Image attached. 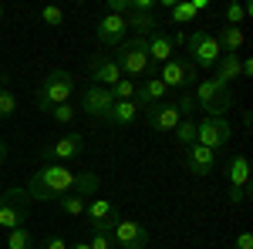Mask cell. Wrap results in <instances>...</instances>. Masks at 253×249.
I'll list each match as a JSON object with an SVG mask.
<instances>
[{"label": "cell", "instance_id": "9c48e42d", "mask_svg": "<svg viewBox=\"0 0 253 249\" xmlns=\"http://www.w3.org/2000/svg\"><path fill=\"white\" fill-rule=\"evenodd\" d=\"M112 239H115V249H145L152 232L138 219H118L115 229H112Z\"/></svg>", "mask_w": 253, "mask_h": 249}, {"label": "cell", "instance_id": "30bf717a", "mask_svg": "<svg viewBox=\"0 0 253 249\" xmlns=\"http://www.w3.org/2000/svg\"><path fill=\"white\" fill-rule=\"evenodd\" d=\"M84 215H88V222H91V229L98 232H112L115 229V222L122 219V209H118L115 202H108V199H88V206H84Z\"/></svg>", "mask_w": 253, "mask_h": 249}, {"label": "cell", "instance_id": "3957f363", "mask_svg": "<svg viewBox=\"0 0 253 249\" xmlns=\"http://www.w3.org/2000/svg\"><path fill=\"white\" fill-rule=\"evenodd\" d=\"M118 71L122 77H128V81H135V77H149L152 74V61H149V47H145V40L142 37H128L122 40L115 47V58Z\"/></svg>", "mask_w": 253, "mask_h": 249}, {"label": "cell", "instance_id": "44dd1931", "mask_svg": "<svg viewBox=\"0 0 253 249\" xmlns=\"http://www.w3.org/2000/svg\"><path fill=\"white\" fill-rule=\"evenodd\" d=\"M213 71H216L213 77H216V81H223V84L240 81V77H243V58H240V54H223Z\"/></svg>", "mask_w": 253, "mask_h": 249}, {"label": "cell", "instance_id": "603a6c76", "mask_svg": "<svg viewBox=\"0 0 253 249\" xmlns=\"http://www.w3.org/2000/svg\"><path fill=\"white\" fill-rule=\"evenodd\" d=\"M125 27H132L138 37L145 40L152 31H159V24H156V14H128L125 17Z\"/></svg>", "mask_w": 253, "mask_h": 249}, {"label": "cell", "instance_id": "ba28073f", "mask_svg": "<svg viewBox=\"0 0 253 249\" xmlns=\"http://www.w3.org/2000/svg\"><path fill=\"white\" fill-rule=\"evenodd\" d=\"M230 138H233V128H230V121L226 118H203V121H196V145H206V148H226L230 145Z\"/></svg>", "mask_w": 253, "mask_h": 249}, {"label": "cell", "instance_id": "5b68a950", "mask_svg": "<svg viewBox=\"0 0 253 249\" xmlns=\"http://www.w3.org/2000/svg\"><path fill=\"white\" fill-rule=\"evenodd\" d=\"M27 215H31V195L24 185H14L0 195V229L3 232L27 226Z\"/></svg>", "mask_w": 253, "mask_h": 249}, {"label": "cell", "instance_id": "7c38bea8", "mask_svg": "<svg viewBox=\"0 0 253 249\" xmlns=\"http://www.w3.org/2000/svg\"><path fill=\"white\" fill-rule=\"evenodd\" d=\"M81 152H84V138L71 132V135H61L54 145H47V148L41 152V158H44V162H58V165H64V162H75Z\"/></svg>", "mask_w": 253, "mask_h": 249}, {"label": "cell", "instance_id": "8992f818", "mask_svg": "<svg viewBox=\"0 0 253 249\" xmlns=\"http://www.w3.org/2000/svg\"><path fill=\"white\" fill-rule=\"evenodd\" d=\"M186 54L196 64V71L199 68H206V71H213L219 58H223V51H219V44H216L213 34H206V31H193V34H186Z\"/></svg>", "mask_w": 253, "mask_h": 249}, {"label": "cell", "instance_id": "5bb4252c", "mask_svg": "<svg viewBox=\"0 0 253 249\" xmlns=\"http://www.w3.org/2000/svg\"><path fill=\"white\" fill-rule=\"evenodd\" d=\"M179 121H182V118H179L172 101H162V105H156V108H149V128H152L156 135H172Z\"/></svg>", "mask_w": 253, "mask_h": 249}, {"label": "cell", "instance_id": "d4e9b609", "mask_svg": "<svg viewBox=\"0 0 253 249\" xmlns=\"http://www.w3.org/2000/svg\"><path fill=\"white\" fill-rule=\"evenodd\" d=\"M175 142H179V148H182V152H186V148H193L196 145V121L193 118H182V121H179V125H175Z\"/></svg>", "mask_w": 253, "mask_h": 249}, {"label": "cell", "instance_id": "f35d334b", "mask_svg": "<svg viewBox=\"0 0 253 249\" xmlns=\"http://www.w3.org/2000/svg\"><path fill=\"white\" fill-rule=\"evenodd\" d=\"M172 47H175V51H182V47H186V34H182V31L172 34Z\"/></svg>", "mask_w": 253, "mask_h": 249}, {"label": "cell", "instance_id": "836d02e7", "mask_svg": "<svg viewBox=\"0 0 253 249\" xmlns=\"http://www.w3.org/2000/svg\"><path fill=\"white\" fill-rule=\"evenodd\" d=\"M41 20H44L47 27H64V10H61V7H44V10H41Z\"/></svg>", "mask_w": 253, "mask_h": 249}, {"label": "cell", "instance_id": "277c9868", "mask_svg": "<svg viewBox=\"0 0 253 249\" xmlns=\"http://www.w3.org/2000/svg\"><path fill=\"white\" fill-rule=\"evenodd\" d=\"M75 88H78V81L71 77V71H61V68H58V71L44 74V84L38 88L34 101H38L41 111H47V115H51V108H58V105H68V101H71Z\"/></svg>", "mask_w": 253, "mask_h": 249}, {"label": "cell", "instance_id": "d6a6232c", "mask_svg": "<svg viewBox=\"0 0 253 249\" xmlns=\"http://www.w3.org/2000/svg\"><path fill=\"white\" fill-rule=\"evenodd\" d=\"M88 249H115V239H112V232H98V229H91Z\"/></svg>", "mask_w": 253, "mask_h": 249}, {"label": "cell", "instance_id": "1f68e13d", "mask_svg": "<svg viewBox=\"0 0 253 249\" xmlns=\"http://www.w3.org/2000/svg\"><path fill=\"white\" fill-rule=\"evenodd\" d=\"M175 105V111H179V118H193L196 115V98H193V91H182L179 95V101H172Z\"/></svg>", "mask_w": 253, "mask_h": 249}, {"label": "cell", "instance_id": "52a82bcc", "mask_svg": "<svg viewBox=\"0 0 253 249\" xmlns=\"http://www.w3.org/2000/svg\"><path fill=\"white\" fill-rule=\"evenodd\" d=\"M156 77L162 81V84H166V88L193 91L196 81H199V71H196L193 61H186V58H172V61H166V64H162V71H159Z\"/></svg>", "mask_w": 253, "mask_h": 249}, {"label": "cell", "instance_id": "4fadbf2b", "mask_svg": "<svg viewBox=\"0 0 253 249\" xmlns=\"http://www.w3.org/2000/svg\"><path fill=\"white\" fill-rule=\"evenodd\" d=\"M125 17H118V14H105V17L95 24V37L98 44H105V47H118L122 40H125Z\"/></svg>", "mask_w": 253, "mask_h": 249}, {"label": "cell", "instance_id": "7402d4cb", "mask_svg": "<svg viewBox=\"0 0 253 249\" xmlns=\"http://www.w3.org/2000/svg\"><path fill=\"white\" fill-rule=\"evenodd\" d=\"M216 44H219V51L223 54H240L243 51V44H247V37H243V27H223L219 34H213Z\"/></svg>", "mask_w": 253, "mask_h": 249}, {"label": "cell", "instance_id": "b9f144b4", "mask_svg": "<svg viewBox=\"0 0 253 249\" xmlns=\"http://www.w3.org/2000/svg\"><path fill=\"white\" fill-rule=\"evenodd\" d=\"M0 17H3V3H0Z\"/></svg>", "mask_w": 253, "mask_h": 249}, {"label": "cell", "instance_id": "8d00e7d4", "mask_svg": "<svg viewBox=\"0 0 253 249\" xmlns=\"http://www.w3.org/2000/svg\"><path fill=\"white\" fill-rule=\"evenodd\" d=\"M233 249H253V232H240L233 239Z\"/></svg>", "mask_w": 253, "mask_h": 249}, {"label": "cell", "instance_id": "4316f807", "mask_svg": "<svg viewBox=\"0 0 253 249\" xmlns=\"http://www.w3.org/2000/svg\"><path fill=\"white\" fill-rule=\"evenodd\" d=\"M108 91H112V98H115V101H135L138 81H128V77H122V81H118V84H112Z\"/></svg>", "mask_w": 253, "mask_h": 249}, {"label": "cell", "instance_id": "60d3db41", "mask_svg": "<svg viewBox=\"0 0 253 249\" xmlns=\"http://www.w3.org/2000/svg\"><path fill=\"white\" fill-rule=\"evenodd\" d=\"M68 249H88V243H71Z\"/></svg>", "mask_w": 253, "mask_h": 249}, {"label": "cell", "instance_id": "ac0fdd59", "mask_svg": "<svg viewBox=\"0 0 253 249\" xmlns=\"http://www.w3.org/2000/svg\"><path fill=\"white\" fill-rule=\"evenodd\" d=\"M216 152L213 148H206V145H193V148H186V172L193 175H210L216 169Z\"/></svg>", "mask_w": 253, "mask_h": 249}, {"label": "cell", "instance_id": "83f0119b", "mask_svg": "<svg viewBox=\"0 0 253 249\" xmlns=\"http://www.w3.org/2000/svg\"><path fill=\"white\" fill-rule=\"evenodd\" d=\"M58 202H61V209H64V215H84V206H88V199L78 195V192L64 195V199H58Z\"/></svg>", "mask_w": 253, "mask_h": 249}, {"label": "cell", "instance_id": "7a4b0ae2", "mask_svg": "<svg viewBox=\"0 0 253 249\" xmlns=\"http://www.w3.org/2000/svg\"><path fill=\"white\" fill-rule=\"evenodd\" d=\"M193 98H196V111H206V118H226V111L233 108V88L216 81V77L196 81Z\"/></svg>", "mask_w": 253, "mask_h": 249}, {"label": "cell", "instance_id": "6da1fadb", "mask_svg": "<svg viewBox=\"0 0 253 249\" xmlns=\"http://www.w3.org/2000/svg\"><path fill=\"white\" fill-rule=\"evenodd\" d=\"M24 189L31 195V202H58V199L71 195V192L91 199V195L101 189V182H98L95 172H71L68 165L51 162V165H41L38 172L27 178Z\"/></svg>", "mask_w": 253, "mask_h": 249}, {"label": "cell", "instance_id": "d6986e66", "mask_svg": "<svg viewBox=\"0 0 253 249\" xmlns=\"http://www.w3.org/2000/svg\"><path fill=\"white\" fill-rule=\"evenodd\" d=\"M223 172H226L230 189H250V162H247V155H233V158H226Z\"/></svg>", "mask_w": 253, "mask_h": 249}, {"label": "cell", "instance_id": "2e32d148", "mask_svg": "<svg viewBox=\"0 0 253 249\" xmlns=\"http://www.w3.org/2000/svg\"><path fill=\"white\" fill-rule=\"evenodd\" d=\"M145 47H149V61L152 64H166V61L175 58V47H172V34L169 31H152L149 37H145Z\"/></svg>", "mask_w": 253, "mask_h": 249}, {"label": "cell", "instance_id": "ffe728a7", "mask_svg": "<svg viewBox=\"0 0 253 249\" xmlns=\"http://www.w3.org/2000/svg\"><path fill=\"white\" fill-rule=\"evenodd\" d=\"M138 108L135 101H115L112 105V115H108V125H115V128H132L138 121Z\"/></svg>", "mask_w": 253, "mask_h": 249}, {"label": "cell", "instance_id": "484cf974", "mask_svg": "<svg viewBox=\"0 0 253 249\" xmlns=\"http://www.w3.org/2000/svg\"><path fill=\"white\" fill-rule=\"evenodd\" d=\"M7 249H34V236L27 226H20V229H10L7 232Z\"/></svg>", "mask_w": 253, "mask_h": 249}, {"label": "cell", "instance_id": "f546056e", "mask_svg": "<svg viewBox=\"0 0 253 249\" xmlns=\"http://www.w3.org/2000/svg\"><path fill=\"white\" fill-rule=\"evenodd\" d=\"M14 111H17V95L7 84H0V118H10Z\"/></svg>", "mask_w": 253, "mask_h": 249}, {"label": "cell", "instance_id": "9a60e30c", "mask_svg": "<svg viewBox=\"0 0 253 249\" xmlns=\"http://www.w3.org/2000/svg\"><path fill=\"white\" fill-rule=\"evenodd\" d=\"M166 95H169V88H166V84H162V81H159L156 74H149L145 81H138L135 105L149 111V108H156V105H162V101H166Z\"/></svg>", "mask_w": 253, "mask_h": 249}, {"label": "cell", "instance_id": "e575fe53", "mask_svg": "<svg viewBox=\"0 0 253 249\" xmlns=\"http://www.w3.org/2000/svg\"><path fill=\"white\" fill-rule=\"evenodd\" d=\"M34 249H68V239L64 236H44L41 243H34Z\"/></svg>", "mask_w": 253, "mask_h": 249}, {"label": "cell", "instance_id": "e0dca14e", "mask_svg": "<svg viewBox=\"0 0 253 249\" xmlns=\"http://www.w3.org/2000/svg\"><path fill=\"white\" fill-rule=\"evenodd\" d=\"M91 84H98V88H112V84H118L122 81V71H118V64L108 54H98V58H91Z\"/></svg>", "mask_w": 253, "mask_h": 249}, {"label": "cell", "instance_id": "74e56055", "mask_svg": "<svg viewBox=\"0 0 253 249\" xmlns=\"http://www.w3.org/2000/svg\"><path fill=\"white\" fill-rule=\"evenodd\" d=\"M243 199H247V189H230V202H233V206H240Z\"/></svg>", "mask_w": 253, "mask_h": 249}, {"label": "cell", "instance_id": "cb8c5ba5", "mask_svg": "<svg viewBox=\"0 0 253 249\" xmlns=\"http://www.w3.org/2000/svg\"><path fill=\"white\" fill-rule=\"evenodd\" d=\"M169 14H172V24H179V27H193V24H199V14L193 10V3H189V0L172 3V7H169Z\"/></svg>", "mask_w": 253, "mask_h": 249}, {"label": "cell", "instance_id": "8fae6325", "mask_svg": "<svg viewBox=\"0 0 253 249\" xmlns=\"http://www.w3.org/2000/svg\"><path fill=\"white\" fill-rule=\"evenodd\" d=\"M112 105H115V98H112V91H108V88L88 84V88L81 91V111H84L88 118H95V121H108Z\"/></svg>", "mask_w": 253, "mask_h": 249}, {"label": "cell", "instance_id": "4dcf8cb0", "mask_svg": "<svg viewBox=\"0 0 253 249\" xmlns=\"http://www.w3.org/2000/svg\"><path fill=\"white\" fill-rule=\"evenodd\" d=\"M51 118H54L58 125H75L78 108H71V101H68V105H58V108H51Z\"/></svg>", "mask_w": 253, "mask_h": 249}, {"label": "cell", "instance_id": "d590c367", "mask_svg": "<svg viewBox=\"0 0 253 249\" xmlns=\"http://www.w3.org/2000/svg\"><path fill=\"white\" fill-rule=\"evenodd\" d=\"M159 0H132V10L128 14H156Z\"/></svg>", "mask_w": 253, "mask_h": 249}, {"label": "cell", "instance_id": "ab89813d", "mask_svg": "<svg viewBox=\"0 0 253 249\" xmlns=\"http://www.w3.org/2000/svg\"><path fill=\"white\" fill-rule=\"evenodd\" d=\"M0 162H7V142L0 138Z\"/></svg>", "mask_w": 253, "mask_h": 249}, {"label": "cell", "instance_id": "f1b7e54d", "mask_svg": "<svg viewBox=\"0 0 253 249\" xmlns=\"http://www.w3.org/2000/svg\"><path fill=\"white\" fill-rule=\"evenodd\" d=\"M247 3H240V0H233V3H226V27H243V20H247Z\"/></svg>", "mask_w": 253, "mask_h": 249}]
</instances>
